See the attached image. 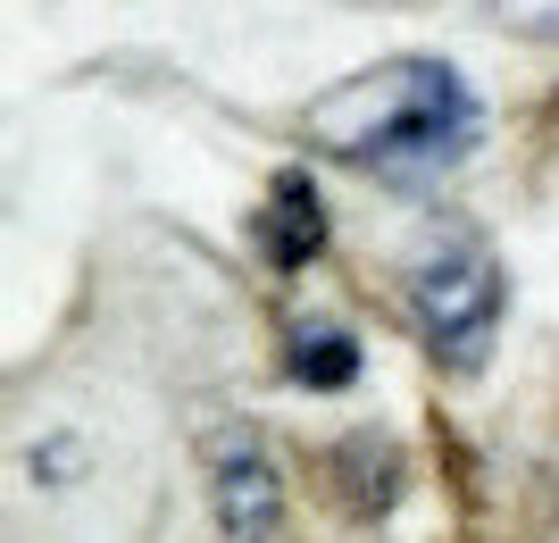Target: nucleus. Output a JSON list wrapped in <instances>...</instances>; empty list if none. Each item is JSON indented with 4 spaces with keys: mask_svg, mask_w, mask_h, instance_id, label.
Returning <instances> with one entry per match:
<instances>
[{
    "mask_svg": "<svg viewBox=\"0 0 559 543\" xmlns=\"http://www.w3.org/2000/svg\"><path fill=\"white\" fill-rule=\"evenodd\" d=\"M301 134L384 185H426L476 151V93L443 59H384L301 109Z\"/></svg>",
    "mask_w": 559,
    "mask_h": 543,
    "instance_id": "1",
    "label": "nucleus"
},
{
    "mask_svg": "<svg viewBox=\"0 0 559 543\" xmlns=\"http://www.w3.org/2000/svg\"><path fill=\"white\" fill-rule=\"evenodd\" d=\"M492 25H510L526 43H559V0H485Z\"/></svg>",
    "mask_w": 559,
    "mask_h": 543,
    "instance_id": "6",
    "label": "nucleus"
},
{
    "mask_svg": "<svg viewBox=\"0 0 559 543\" xmlns=\"http://www.w3.org/2000/svg\"><path fill=\"white\" fill-rule=\"evenodd\" d=\"M401 293H409V318L443 368H476L501 327V302H510L501 260L485 251L476 226H426L401 260Z\"/></svg>",
    "mask_w": 559,
    "mask_h": 543,
    "instance_id": "2",
    "label": "nucleus"
},
{
    "mask_svg": "<svg viewBox=\"0 0 559 543\" xmlns=\"http://www.w3.org/2000/svg\"><path fill=\"white\" fill-rule=\"evenodd\" d=\"M201 485H210L217 543H276L284 535V469L259 426H210L201 435Z\"/></svg>",
    "mask_w": 559,
    "mask_h": 543,
    "instance_id": "3",
    "label": "nucleus"
},
{
    "mask_svg": "<svg viewBox=\"0 0 559 543\" xmlns=\"http://www.w3.org/2000/svg\"><path fill=\"white\" fill-rule=\"evenodd\" d=\"M259 243H267V260L276 268H309L318 260V243H326V210H318V192L301 176H284L267 217H259Z\"/></svg>",
    "mask_w": 559,
    "mask_h": 543,
    "instance_id": "4",
    "label": "nucleus"
},
{
    "mask_svg": "<svg viewBox=\"0 0 559 543\" xmlns=\"http://www.w3.org/2000/svg\"><path fill=\"white\" fill-rule=\"evenodd\" d=\"M293 377L318 385V393H343V385L359 377V343H350L343 327H301L293 334Z\"/></svg>",
    "mask_w": 559,
    "mask_h": 543,
    "instance_id": "5",
    "label": "nucleus"
}]
</instances>
